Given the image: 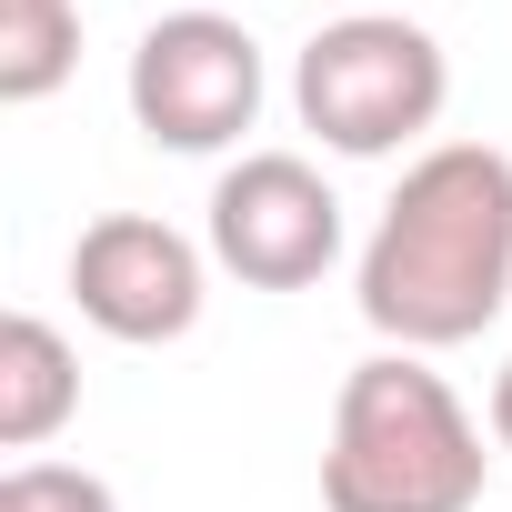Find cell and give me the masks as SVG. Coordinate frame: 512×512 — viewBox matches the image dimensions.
<instances>
[{
    "instance_id": "6da1fadb",
    "label": "cell",
    "mask_w": 512,
    "mask_h": 512,
    "mask_svg": "<svg viewBox=\"0 0 512 512\" xmlns=\"http://www.w3.org/2000/svg\"><path fill=\"white\" fill-rule=\"evenodd\" d=\"M352 302L392 352L482 342L512 302V151L492 141L412 151L352 262Z\"/></svg>"
},
{
    "instance_id": "7a4b0ae2",
    "label": "cell",
    "mask_w": 512,
    "mask_h": 512,
    "mask_svg": "<svg viewBox=\"0 0 512 512\" xmlns=\"http://www.w3.org/2000/svg\"><path fill=\"white\" fill-rule=\"evenodd\" d=\"M492 482L482 422L432 352H372L342 372L322 442V512H472Z\"/></svg>"
},
{
    "instance_id": "3957f363",
    "label": "cell",
    "mask_w": 512,
    "mask_h": 512,
    "mask_svg": "<svg viewBox=\"0 0 512 512\" xmlns=\"http://www.w3.org/2000/svg\"><path fill=\"white\" fill-rule=\"evenodd\" d=\"M442 101H452V61H442V41H432L422 21H402V11H342V21H322V31L302 41V61H292V111H302V131H312L322 151H342V161H392V151H412V141L442 121Z\"/></svg>"
},
{
    "instance_id": "277c9868",
    "label": "cell",
    "mask_w": 512,
    "mask_h": 512,
    "mask_svg": "<svg viewBox=\"0 0 512 512\" xmlns=\"http://www.w3.org/2000/svg\"><path fill=\"white\" fill-rule=\"evenodd\" d=\"M262 41H251L231 11H161L141 41H131V71H121V101H131V131L151 151H181V161H211L231 151L251 121H262Z\"/></svg>"
},
{
    "instance_id": "5b68a950",
    "label": "cell",
    "mask_w": 512,
    "mask_h": 512,
    "mask_svg": "<svg viewBox=\"0 0 512 512\" xmlns=\"http://www.w3.org/2000/svg\"><path fill=\"white\" fill-rule=\"evenodd\" d=\"M201 241L241 292H312L342 262V191L302 151H241L211 181Z\"/></svg>"
},
{
    "instance_id": "8992f818",
    "label": "cell",
    "mask_w": 512,
    "mask_h": 512,
    "mask_svg": "<svg viewBox=\"0 0 512 512\" xmlns=\"http://www.w3.org/2000/svg\"><path fill=\"white\" fill-rule=\"evenodd\" d=\"M71 302L101 342H181L211 302V241L151 221V211H101L81 241H71Z\"/></svg>"
},
{
    "instance_id": "52a82bcc",
    "label": "cell",
    "mask_w": 512,
    "mask_h": 512,
    "mask_svg": "<svg viewBox=\"0 0 512 512\" xmlns=\"http://www.w3.org/2000/svg\"><path fill=\"white\" fill-rule=\"evenodd\" d=\"M71 412H81V352L61 342V322L11 312L0 322V452L31 462L41 442L71 432Z\"/></svg>"
},
{
    "instance_id": "ba28073f",
    "label": "cell",
    "mask_w": 512,
    "mask_h": 512,
    "mask_svg": "<svg viewBox=\"0 0 512 512\" xmlns=\"http://www.w3.org/2000/svg\"><path fill=\"white\" fill-rule=\"evenodd\" d=\"M81 71V0H0V101L31 111Z\"/></svg>"
},
{
    "instance_id": "9c48e42d",
    "label": "cell",
    "mask_w": 512,
    "mask_h": 512,
    "mask_svg": "<svg viewBox=\"0 0 512 512\" xmlns=\"http://www.w3.org/2000/svg\"><path fill=\"white\" fill-rule=\"evenodd\" d=\"M0 512H121V492L81 462H11L0 472Z\"/></svg>"
},
{
    "instance_id": "30bf717a",
    "label": "cell",
    "mask_w": 512,
    "mask_h": 512,
    "mask_svg": "<svg viewBox=\"0 0 512 512\" xmlns=\"http://www.w3.org/2000/svg\"><path fill=\"white\" fill-rule=\"evenodd\" d=\"M492 442H502V452H512V362H502V372H492Z\"/></svg>"
},
{
    "instance_id": "8fae6325",
    "label": "cell",
    "mask_w": 512,
    "mask_h": 512,
    "mask_svg": "<svg viewBox=\"0 0 512 512\" xmlns=\"http://www.w3.org/2000/svg\"><path fill=\"white\" fill-rule=\"evenodd\" d=\"M352 11H392V0H352Z\"/></svg>"
}]
</instances>
